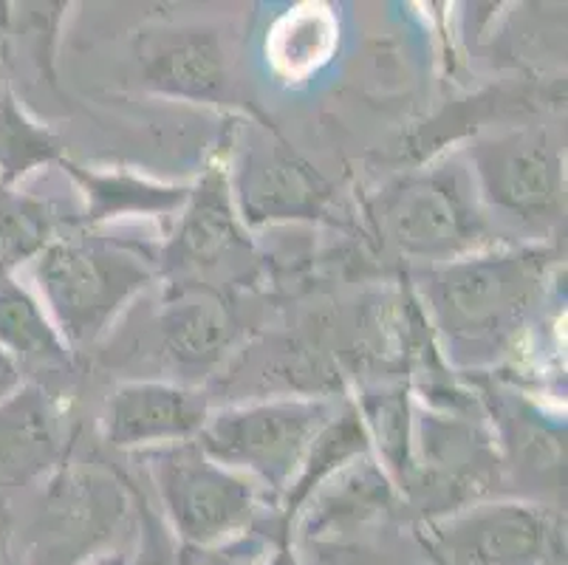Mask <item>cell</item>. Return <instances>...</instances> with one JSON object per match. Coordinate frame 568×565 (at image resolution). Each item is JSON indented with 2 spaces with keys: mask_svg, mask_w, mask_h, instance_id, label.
I'll return each instance as SVG.
<instances>
[{
  "mask_svg": "<svg viewBox=\"0 0 568 565\" xmlns=\"http://www.w3.org/2000/svg\"><path fill=\"white\" fill-rule=\"evenodd\" d=\"M549 263L546 249L524 246L433 266L422 297L447 349L469 362L504 354L544 297Z\"/></svg>",
  "mask_w": 568,
  "mask_h": 565,
  "instance_id": "6da1fadb",
  "label": "cell"
},
{
  "mask_svg": "<svg viewBox=\"0 0 568 565\" xmlns=\"http://www.w3.org/2000/svg\"><path fill=\"white\" fill-rule=\"evenodd\" d=\"M40 303L51 323L82 349L100 340L133 297L156 280V266L136 249L105 238L51 241L34 255Z\"/></svg>",
  "mask_w": 568,
  "mask_h": 565,
  "instance_id": "7a4b0ae2",
  "label": "cell"
},
{
  "mask_svg": "<svg viewBox=\"0 0 568 565\" xmlns=\"http://www.w3.org/2000/svg\"><path fill=\"white\" fill-rule=\"evenodd\" d=\"M371 212L379 235L402 255L436 266L487 252L493 243L473 173L458 159L396 179L376 195Z\"/></svg>",
  "mask_w": 568,
  "mask_h": 565,
  "instance_id": "3957f363",
  "label": "cell"
},
{
  "mask_svg": "<svg viewBox=\"0 0 568 565\" xmlns=\"http://www.w3.org/2000/svg\"><path fill=\"white\" fill-rule=\"evenodd\" d=\"M334 416L323 398H268L206 418L195 444L219 464L250 475L261 490L288 495L320 430Z\"/></svg>",
  "mask_w": 568,
  "mask_h": 565,
  "instance_id": "277c9868",
  "label": "cell"
},
{
  "mask_svg": "<svg viewBox=\"0 0 568 565\" xmlns=\"http://www.w3.org/2000/svg\"><path fill=\"white\" fill-rule=\"evenodd\" d=\"M151 475L164 517L184 548L224 546L255 523L261 486L210 458L195 442L153 450Z\"/></svg>",
  "mask_w": 568,
  "mask_h": 565,
  "instance_id": "5b68a950",
  "label": "cell"
},
{
  "mask_svg": "<svg viewBox=\"0 0 568 565\" xmlns=\"http://www.w3.org/2000/svg\"><path fill=\"white\" fill-rule=\"evenodd\" d=\"M469 173L484 210L537 232L562 221L566 159L551 133L520 128L481 139L469 150Z\"/></svg>",
  "mask_w": 568,
  "mask_h": 565,
  "instance_id": "8992f818",
  "label": "cell"
},
{
  "mask_svg": "<svg viewBox=\"0 0 568 565\" xmlns=\"http://www.w3.org/2000/svg\"><path fill=\"white\" fill-rule=\"evenodd\" d=\"M425 532V543L438 565L560 563V517L537 504H475L436 517Z\"/></svg>",
  "mask_w": 568,
  "mask_h": 565,
  "instance_id": "52a82bcc",
  "label": "cell"
},
{
  "mask_svg": "<svg viewBox=\"0 0 568 565\" xmlns=\"http://www.w3.org/2000/svg\"><path fill=\"white\" fill-rule=\"evenodd\" d=\"M230 190L244 226L317 221L332 186L281 137L257 131L232 164Z\"/></svg>",
  "mask_w": 568,
  "mask_h": 565,
  "instance_id": "ba28073f",
  "label": "cell"
},
{
  "mask_svg": "<svg viewBox=\"0 0 568 565\" xmlns=\"http://www.w3.org/2000/svg\"><path fill=\"white\" fill-rule=\"evenodd\" d=\"M128 512L122 486L94 470H69L51 481L29 565H82L102 552Z\"/></svg>",
  "mask_w": 568,
  "mask_h": 565,
  "instance_id": "9c48e42d",
  "label": "cell"
},
{
  "mask_svg": "<svg viewBox=\"0 0 568 565\" xmlns=\"http://www.w3.org/2000/svg\"><path fill=\"white\" fill-rule=\"evenodd\" d=\"M136 54L144 85L162 97L195 105H224L230 100V51L213 26H156L142 31Z\"/></svg>",
  "mask_w": 568,
  "mask_h": 565,
  "instance_id": "30bf717a",
  "label": "cell"
},
{
  "mask_svg": "<svg viewBox=\"0 0 568 565\" xmlns=\"http://www.w3.org/2000/svg\"><path fill=\"white\" fill-rule=\"evenodd\" d=\"M210 418L201 391L179 382L136 380L111 393L102 416V435L116 450H153L195 442Z\"/></svg>",
  "mask_w": 568,
  "mask_h": 565,
  "instance_id": "8fae6325",
  "label": "cell"
},
{
  "mask_svg": "<svg viewBox=\"0 0 568 565\" xmlns=\"http://www.w3.org/2000/svg\"><path fill=\"white\" fill-rule=\"evenodd\" d=\"M246 249V226L235 210L226 164L213 162L184 201L170 261L175 266L213 269Z\"/></svg>",
  "mask_w": 568,
  "mask_h": 565,
  "instance_id": "7c38bea8",
  "label": "cell"
},
{
  "mask_svg": "<svg viewBox=\"0 0 568 565\" xmlns=\"http://www.w3.org/2000/svg\"><path fill=\"white\" fill-rule=\"evenodd\" d=\"M57 453V418L40 387H23L0 402V490L40 475Z\"/></svg>",
  "mask_w": 568,
  "mask_h": 565,
  "instance_id": "4fadbf2b",
  "label": "cell"
},
{
  "mask_svg": "<svg viewBox=\"0 0 568 565\" xmlns=\"http://www.w3.org/2000/svg\"><path fill=\"white\" fill-rule=\"evenodd\" d=\"M235 323L219 297L187 294L168 309L162 320L164 354L182 373L213 371L230 351Z\"/></svg>",
  "mask_w": 568,
  "mask_h": 565,
  "instance_id": "5bb4252c",
  "label": "cell"
},
{
  "mask_svg": "<svg viewBox=\"0 0 568 565\" xmlns=\"http://www.w3.org/2000/svg\"><path fill=\"white\" fill-rule=\"evenodd\" d=\"M0 351L14 367H69L71 349L32 292L0 274Z\"/></svg>",
  "mask_w": 568,
  "mask_h": 565,
  "instance_id": "9a60e30c",
  "label": "cell"
},
{
  "mask_svg": "<svg viewBox=\"0 0 568 565\" xmlns=\"http://www.w3.org/2000/svg\"><path fill=\"white\" fill-rule=\"evenodd\" d=\"M88 201V221H111L122 215H170L182 212L190 186L153 184L131 173H100L60 159Z\"/></svg>",
  "mask_w": 568,
  "mask_h": 565,
  "instance_id": "2e32d148",
  "label": "cell"
},
{
  "mask_svg": "<svg viewBox=\"0 0 568 565\" xmlns=\"http://www.w3.org/2000/svg\"><path fill=\"white\" fill-rule=\"evenodd\" d=\"M60 159L54 133L18 108L12 93L0 97V175L3 181L23 179L29 170Z\"/></svg>",
  "mask_w": 568,
  "mask_h": 565,
  "instance_id": "e0dca14e",
  "label": "cell"
},
{
  "mask_svg": "<svg viewBox=\"0 0 568 565\" xmlns=\"http://www.w3.org/2000/svg\"><path fill=\"white\" fill-rule=\"evenodd\" d=\"M45 246L40 215L23 204L0 206V263H14L26 255H38Z\"/></svg>",
  "mask_w": 568,
  "mask_h": 565,
  "instance_id": "ac0fdd59",
  "label": "cell"
},
{
  "mask_svg": "<svg viewBox=\"0 0 568 565\" xmlns=\"http://www.w3.org/2000/svg\"><path fill=\"white\" fill-rule=\"evenodd\" d=\"M0 565H18V517L0 495Z\"/></svg>",
  "mask_w": 568,
  "mask_h": 565,
  "instance_id": "d6986e66",
  "label": "cell"
},
{
  "mask_svg": "<svg viewBox=\"0 0 568 565\" xmlns=\"http://www.w3.org/2000/svg\"><path fill=\"white\" fill-rule=\"evenodd\" d=\"M14 387H18V367H14V362L0 351V402L12 396Z\"/></svg>",
  "mask_w": 568,
  "mask_h": 565,
  "instance_id": "ffe728a7",
  "label": "cell"
},
{
  "mask_svg": "<svg viewBox=\"0 0 568 565\" xmlns=\"http://www.w3.org/2000/svg\"><path fill=\"white\" fill-rule=\"evenodd\" d=\"M82 565H131V559H128L122 552H100L91 559H85Z\"/></svg>",
  "mask_w": 568,
  "mask_h": 565,
  "instance_id": "44dd1931",
  "label": "cell"
},
{
  "mask_svg": "<svg viewBox=\"0 0 568 565\" xmlns=\"http://www.w3.org/2000/svg\"><path fill=\"white\" fill-rule=\"evenodd\" d=\"M0 62H3V31H0Z\"/></svg>",
  "mask_w": 568,
  "mask_h": 565,
  "instance_id": "7402d4cb",
  "label": "cell"
}]
</instances>
